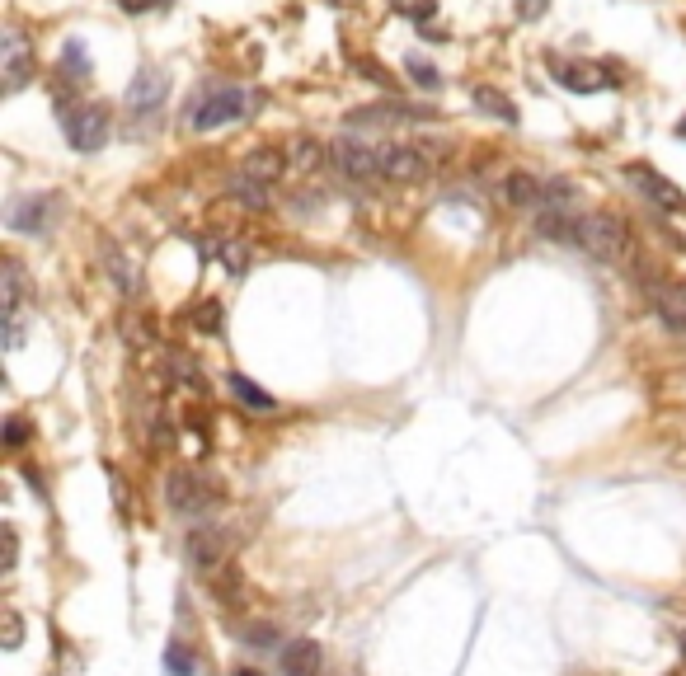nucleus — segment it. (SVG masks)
Segmentation results:
<instances>
[{"instance_id":"obj_34","label":"nucleus","mask_w":686,"mask_h":676,"mask_svg":"<svg viewBox=\"0 0 686 676\" xmlns=\"http://www.w3.org/2000/svg\"><path fill=\"white\" fill-rule=\"evenodd\" d=\"M19 559V540H15V526H5V569H15Z\"/></svg>"},{"instance_id":"obj_1","label":"nucleus","mask_w":686,"mask_h":676,"mask_svg":"<svg viewBox=\"0 0 686 676\" xmlns=\"http://www.w3.org/2000/svg\"><path fill=\"white\" fill-rule=\"evenodd\" d=\"M574 249H583L597 263H630V231H625L616 216H588L578 212L574 221Z\"/></svg>"},{"instance_id":"obj_24","label":"nucleus","mask_w":686,"mask_h":676,"mask_svg":"<svg viewBox=\"0 0 686 676\" xmlns=\"http://www.w3.org/2000/svg\"><path fill=\"white\" fill-rule=\"evenodd\" d=\"M320 160H325V151H320V141H311V137H301L297 146H292V155H287V165L301 169V174H311Z\"/></svg>"},{"instance_id":"obj_5","label":"nucleus","mask_w":686,"mask_h":676,"mask_svg":"<svg viewBox=\"0 0 686 676\" xmlns=\"http://www.w3.org/2000/svg\"><path fill=\"white\" fill-rule=\"evenodd\" d=\"M165 503H170L179 517H198V512H207V507L217 503V489H212L203 475H193V470H170V479H165Z\"/></svg>"},{"instance_id":"obj_33","label":"nucleus","mask_w":686,"mask_h":676,"mask_svg":"<svg viewBox=\"0 0 686 676\" xmlns=\"http://www.w3.org/2000/svg\"><path fill=\"white\" fill-rule=\"evenodd\" d=\"M517 15H522V19H541V15H546V0H517Z\"/></svg>"},{"instance_id":"obj_14","label":"nucleus","mask_w":686,"mask_h":676,"mask_svg":"<svg viewBox=\"0 0 686 676\" xmlns=\"http://www.w3.org/2000/svg\"><path fill=\"white\" fill-rule=\"evenodd\" d=\"M226 198H235L240 207H250V212H268V207H273V193H268V184L250 179V174H235L231 184H226Z\"/></svg>"},{"instance_id":"obj_11","label":"nucleus","mask_w":686,"mask_h":676,"mask_svg":"<svg viewBox=\"0 0 686 676\" xmlns=\"http://www.w3.org/2000/svg\"><path fill=\"white\" fill-rule=\"evenodd\" d=\"M428 155L419 146H386V184H423Z\"/></svg>"},{"instance_id":"obj_6","label":"nucleus","mask_w":686,"mask_h":676,"mask_svg":"<svg viewBox=\"0 0 686 676\" xmlns=\"http://www.w3.org/2000/svg\"><path fill=\"white\" fill-rule=\"evenodd\" d=\"M226 554H231V536H226V526L217 522H203V526H193L184 540V559L193 564L198 573H212L226 564Z\"/></svg>"},{"instance_id":"obj_4","label":"nucleus","mask_w":686,"mask_h":676,"mask_svg":"<svg viewBox=\"0 0 686 676\" xmlns=\"http://www.w3.org/2000/svg\"><path fill=\"white\" fill-rule=\"evenodd\" d=\"M62 132H66V141H71V151L94 155L104 141H109V113L94 108V104L62 108Z\"/></svg>"},{"instance_id":"obj_21","label":"nucleus","mask_w":686,"mask_h":676,"mask_svg":"<svg viewBox=\"0 0 686 676\" xmlns=\"http://www.w3.org/2000/svg\"><path fill=\"white\" fill-rule=\"evenodd\" d=\"M104 273L123 287V296H141V273L132 268V259H127V254H118V249H113L109 259H104Z\"/></svg>"},{"instance_id":"obj_7","label":"nucleus","mask_w":686,"mask_h":676,"mask_svg":"<svg viewBox=\"0 0 686 676\" xmlns=\"http://www.w3.org/2000/svg\"><path fill=\"white\" fill-rule=\"evenodd\" d=\"M0 90L5 94H19L24 85L33 80V52H29V38L19 29H10L0 38Z\"/></svg>"},{"instance_id":"obj_37","label":"nucleus","mask_w":686,"mask_h":676,"mask_svg":"<svg viewBox=\"0 0 686 676\" xmlns=\"http://www.w3.org/2000/svg\"><path fill=\"white\" fill-rule=\"evenodd\" d=\"M235 676H259V672H235Z\"/></svg>"},{"instance_id":"obj_31","label":"nucleus","mask_w":686,"mask_h":676,"mask_svg":"<svg viewBox=\"0 0 686 676\" xmlns=\"http://www.w3.org/2000/svg\"><path fill=\"white\" fill-rule=\"evenodd\" d=\"M19 644H24V620L5 615V648H19Z\"/></svg>"},{"instance_id":"obj_12","label":"nucleus","mask_w":686,"mask_h":676,"mask_svg":"<svg viewBox=\"0 0 686 676\" xmlns=\"http://www.w3.org/2000/svg\"><path fill=\"white\" fill-rule=\"evenodd\" d=\"M282 672L287 676H325V648L315 639H292L282 648Z\"/></svg>"},{"instance_id":"obj_8","label":"nucleus","mask_w":686,"mask_h":676,"mask_svg":"<svg viewBox=\"0 0 686 676\" xmlns=\"http://www.w3.org/2000/svg\"><path fill=\"white\" fill-rule=\"evenodd\" d=\"M625 174H630V184L640 188V193H644L649 202H654V207H663V212H686L682 188L668 184V179H663V174H658L654 165H630Z\"/></svg>"},{"instance_id":"obj_25","label":"nucleus","mask_w":686,"mask_h":676,"mask_svg":"<svg viewBox=\"0 0 686 676\" xmlns=\"http://www.w3.org/2000/svg\"><path fill=\"white\" fill-rule=\"evenodd\" d=\"M405 71H409V80H414L419 90H437V85H442V80H437V71H433L428 62H423V57H409Z\"/></svg>"},{"instance_id":"obj_3","label":"nucleus","mask_w":686,"mask_h":676,"mask_svg":"<svg viewBox=\"0 0 686 676\" xmlns=\"http://www.w3.org/2000/svg\"><path fill=\"white\" fill-rule=\"evenodd\" d=\"M329 160L339 169L343 179H353V184H386V146H376V141H353V137H339L329 146Z\"/></svg>"},{"instance_id":"obj_2","label":"nucleus","mask_w":686,"mask_h":676,"mask_svg":"<svg viewBox=\"0 0 686 676\" xmlns=\"http://www.w3.org/2000/svg\"><path fill=\"white\" fill-rule=\"evenodd\" d=\"M254 104H259V94L240 90V85H207L203 99L188 113V127H193V132H217V127H226V123L250 118Z\"/></svg>"},{"instance_id":"obj_36","label":"nucleus","mask_w":686,"mask_h":676,"mask_svg":"<svg viewBox=\"0 0 686 676\" xmlns=\"http://www.w3.org/2000/svg\"><path fill=\"white\" fill-rule=\"evenodd\" d=\"M677 137H686V123H682V127H677Z\"/></svg>"},{"instance_id":"obj_15","label":"nucleus","mask_w":686,"mask_h":676,"mask_svg":"<svg viewBox=\"0 0 686 676\" xmlns=\"http://www.w3.org/2000/svg\"><path fill=\"white\" fill-rule=\"evenodd\" d=\"M470 99H475V108H480V113H489V118H499V123L517 127V104L503 90H494V85H475V90H470Z\"/></svg>"},{"instance_id":"obj_30","label":"nucleus","mask_w":686,"mask_h":676,"mask_svg":"<svg viewBox=\"0 0 686 676\" xmlns=\"http://www.w3.org/2000/svg\"><path fill=\"white\" fill-rule=\"evenodd\" d=\"M118 10H127V15H151V10H160L165 0H113Z\"/></svg>"},{"instance_id":"obj_29","label":"nucleus","mask_w":686,"mask_h":676,"mask_svg":"<svg viewBox=\"0 0 686 676\" xmlns=\"http://www.w3.org/2000/svg\"><path fill=\"white\" fill-rule=\"evenodd\" d=\"M395 10H400V15H409V19H433V0H395Z\"/></svg>"},{"instance_id":"obj_19","label":"nucleus","mask_w":686,"mask_h":676,"mask_svg":"<svg viewBox=\"0 0 686 676\" xmlns=\"http://www.w3.org/2000/svg\"><path fill=\"white\" fill-rule=\"evenodd\" d=\"M0 301H5V315H24V277H19V263L5 259L0 263Z\"/></svg>"},{"instance_id":"obj_32","label":"nucleus","mask_w":686,"mask_h":676,"mask_svg":"<svg viewBox=\"0 0 686 676\" xmlns=\"http://www.w3.org/2000/svg\"><path fill=\"white\" fill-rule=\"evenodd\" d=\"M24 437H29V428H24V418H10V423H5V442L19 446Z\"/></svg>"},{"instance_id":"obj_10","label":"nucleus","mask_w":686,"mask_h":676,"mask_svg":"<svg viewBox=\"0 0 686 676\" xmlns=\"http://www.w3.org/2000/svg\"><path fill=\"white\" fill-rule=\"evenodd\" d=\"M165 94H170V76L165 71H141L137 80H132V90H127V113H156L160 104H165Z\"/></svg>"},{"instance_id":"obj_13","label":"nucleus","mask_w":686,"mask_h":676,"mask_svg":"<svg viewBox=\"0 0 686 676\" xmlns=\"http://www.w3.org/2000/svg\"><path fill=\"white\" fill-rule=\"evenodd\" d=\"M282 169H287V155H282V151H268V146H259V151L245 155L240 174H250V179H259V184H278Z\"/></svg>"},{"instance_id":"obj_28","label":"nucleus","mask_w":686,"mask_h":676,"mask_svg":"<svg viewBox=\"0 0 686 676\" xmlns=\"http://www.w3.org/2000/svg\"><path fill=\"white\" fill-rule=\"evenodd\" d=\"M193 324H198V329H207V334H217V329H221V306H217V301H203V306L193 310Z\"/></svg>"},{"instance_id":"obj_17","label":"nucleus","mask_w":686,"mask_h":676,"mask_svg":"<svg viewBox=\"0 0 686 676\" xmlns=\"http://www.w3.org/2000/svg\"><path fill=\"white\" fill-rule=\"evenodd\" d=\"M47 221V202L43 198H19L10 207V231L15 235H38Z\"/></svg>"},{"instance_id":"obj_20","label":"nucleus","mask_w":686,"mask_h":676,"mask_svg":"<svg viewBox=\"0 0 686 676\" xmlns=\"http://www.w3.org/2000/svg\"><path fill=\"white\" fill-rule=\"evenodd\" d=\"M212 259H217L231 277H240L245 268H250L254 254H250V245H240V240H212Z\"/></svg>"},{"instance_id":"obj_18","label":"nucleus","mask_w":686,"mask_h":676,"mask_svg":"<svg viewBox=\"0 0 686 676\" xmlns=\"http://www.w3.org/2000/svg\"><path fill=\"white\" fill-rule=\"evenodd\" d=\"M508 202H513V207L541 212V207H546V184L531 179V174H513V179H508Z\"/></svg>"},{"instance_id":"obj_22","label":"nucleus","mask_w":686,"mask_h":676,"mask_svg":"<svg viewBox=\"0 0 686 676\" xmlns=\"http://www.w3.org/2000/svg\"><path fill=\"white\" fill-rule=\"evenodd\" d=\"M90 47L80 43V38H66V47H62V76L66 80H90Z\"/></svg>"},{"instance_id":"obj_27","label":"nucleus","mask_w":686,"mask_h":676,"mask_svg":"<svg viewBox=\"0 0 686 676\" xmlns=\"http://www.w3.org/2000/svg\"><path fill=\"white\" fill-rule=\"evenodd\" d=\"M170 367L179 371V381H184V385H193V390H203V376H198V362H193V357L170 353Z\"/></svg>"},{"instance_id":"obj_16","label":"nucleus","mask_w":686,"mask_h":676,"mask_svg":"<svg viewBox=\"0 0 686 676\" xmlns=\"http://www.w3.org/2000/svg\"><path fill=\"white\" fill-rule=\"evenodd\" d=\"M226 385H231L235 400L245 404V409H254V414H273V409H278V400H273L268 390H259L250 376H240V371H231V376H226Z\"/></svg>"},{"instance_id":"obj_35","label":"nucleus","mask_w":686,"mask_h":676,"mask_svg":"<svg viewBox=\"0 0 686 676\" xmlns=\"http://www.w3.org/2000/svg\"><path fill=\"white\" fill-rule=\"evenodd\" d=\"M273 639H278V634H273V630H268V625H264V630H250V639H245V644H254V648H268V644H273Z\"/></svg>"},{"instance_id":"obj_26","label":"nucleus","mask_w":686,"mask_h":676,"mask_svg":"<svg viewBox=\"0 0 686 676\" xmlns=\"http://www.w3.org/2000/svg\"><path fill=\"white\" fill-rule=\"evenodd\" d=\"M165 667H170V676H193V672H198L193 653H188V648H179V644H174L170 653H165Z\"/></svg>"},{"instance_id":"obj_23","label":"nucleus","mask_w":686,"mask_h":676,"mask_svg":"<svg viewBox=\"0 0 686 676\" xmlns=\"http://www.w3.org/2000/svg\"><path fill=\"white\" fill-rule=\"evenodd\" d=\"M588 76H597V71H583V66H555V80L569 85V90H578V94H593V90L607 85V80H588Z\"/></svg>"},{"instance_id":"obj_9","label":"nucleus","mask_w":686,"mask_h":676,"mask_svg":"<svg viewBox=\"0 0 686 676\" xmlns=\"http://www.w3.org/2000/svg\"><path fill=\"white\" fill-rule=\"evenodd\" d=\"M644 292L654 301L658 320L668 324L672 334L686 338V287H672V282H654V277H644Z\"/></svg>"}]
</instances>
